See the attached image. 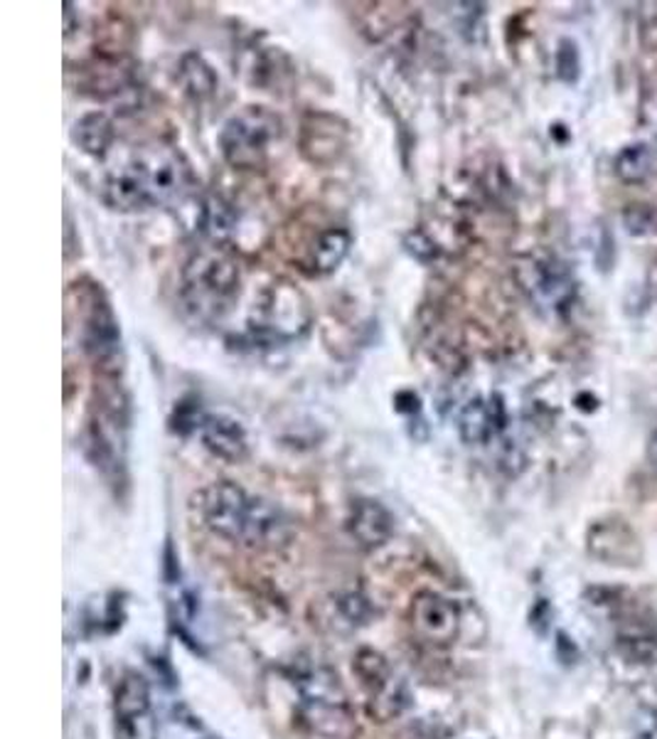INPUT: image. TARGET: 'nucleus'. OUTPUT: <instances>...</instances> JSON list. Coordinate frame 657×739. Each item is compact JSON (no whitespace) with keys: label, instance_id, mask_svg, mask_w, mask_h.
Returning a JSON list of instances; mask_svg holds the SVG:
<instances>
[{"label":"nucleus","instance_id":"nucleus-7","mask_svg":"<svg viewBox=\"0 0 657 739\" xmlns=\"http://www.w3.org/2000/svg\"><path fill=\"white\" fill-rule=\"evenodd\" d=\"M352 673L365 690L369 715L387 723V719L404 713L409 705L406 683L397 676L392 663L382 653L375 649H360L352 658Z\"/></svg>","mask_w":657,"mask_h":739},{"label":"nucleus","instance_id":"nucleus-23","mask_svg":"<svg viewBox=\"0 0 657 739\" xmlns=\"http://www.w3.org/2000/svg\"><path fill=\"white\" fill-rule=\"evenodd\" d=\"M618 649L633 663H653L657 658V641L653 637H645V633H623L618 639Z\"/></svg>","mask_w":657,"mask_h":739},{"label":"nucleus","instance_id":"nucleus-26","mask_svg":"<svg viewBox=\"0 0 657 739\" xmlns=\"http://www.w3.org/2000/svg\"><path fill=\"white\" fill-rule=\"evenodd\" d=\"M641 739H657V729H650V732H645Z\"/></svg>","mask_w":657,"mask_h":739},{"label":"nucleus","instance_id":"nucleus-12","mask_svg":"<svg viewBox=\"0 0 657 739\" xmlns=\"http://www.w3.org/2000/svg\"><path fill=\"white\" fill-rule=\"evenodd\" d=\"M197 434L203 439V447L222 461L236 463L244 461L250 453V439H246L244 426L230 414H205Z\"/></svg>","mask_w":657,"mask_h":739},{"label":"nucleus","instance_id":"nucleus-20","mask_svg":"<svg viewBox=\"0 0 657 739\" xmlns=\"http://www.w3.org/2000/svg\"><path fill=\"white\" fill-rule=\"evenodd\" d=\"M653 148L647 144H631L618 150L616 156V175L623 180V183H643V180L653 173Z\"/></svg>","mask_w":657,"mask_h":739},{"label":"nucleus","instance_id":"nucleus-6","mask_svg":"<svg viewBox=\"0 0 657 739\" xmlns=\"http://www.w3.org/2000/svg\"><path fill=\"white\" fill-rule=\"evenodd\" d=\"M129 163L136 168L138 178L146 185V191L158 205H183L190 193H193V170L185 163V158L173 148L148 146L136 150Z\"/></svg>","mask_w":657,"mask_h":739},{"label":"nucleus","instance_id":"nucleus-17","mask_svg":"<svg viewBox=\"0 0 657 739\" xmlns=\"http://www.w3.org/2000/svg\"><path fill=\"white\" fill-rule=\"evenodd\" d=\"M340 119L330 113H313L303 121V150L316 163H328L336 160L348 144V126L338 129Z\"/></svg>","mask_w":657,"mask_h":739},{"label":"nucleus","instance_id":"nucleus-2","mask_svg":"<svg viewBox=\"0 0 657 739\" xmlns=\"http://www.w3.org/2000/svg\"><path fill=\"white\" fill-rule=\"evenodd\" d=\"M242 271L222 246H203L187 259L180 283V299L190 316L203 324H215L234 306L240 296Z\"/></svg>","mask_w":657,"mask_h":739},{"label":"nucleus","instance_id":"nucleus-24","mask_svg":"<svg viewBox=\"0 0 657 739\" xmlns=\"http://www.w3.org/2000/svg\"><path fill=\"white\" fill-rule=\"evenodd\" d=\"M581 74L579 47L574 40H561L557 47V77L564 84H574Z\"/></svg>","mask_w":657,"mask_h":739},{"label":"nucleus","instance_id":"nucleus-10","mask_svg":"<svg viewBox=\"0 0 657 739\" xmlns=\"http://www.w3.org/2000/svg\"><path fill=\"white\" fill-rule=\"evenodd\" d=\"M409 623L431 646H451L461 631V609L449 596L426 590L409 604Z\"/></svg>","mask_w":657,"mask_h":739},{"label":"nucleus","instance_id":"nucleus-22","mask_svg":"<svg viewBox=\"0 0 657 739\" xmlns=\"http://www.w3.org/2000/svg\"><path fill=\"white\" fill-rule=\"evenodd\" d=\"M623 227L633 237L657 234V207L647 203H633L623 210Z\"/></svg>","mask_w":657,"mask_h":739},{"label":"nucleus","instance_id":"nucleus-4","mask_svg":"<svg viewBox=\"0 0 657 739\" xmlns=\"http://www.w3.org/2000/svg\"><path fill=\"white\" fill-rule=\"evenodd\" d=\"M281 136V119L266 107H244L224 121L219 131V150L227 163L240 170L261 168L271 144Z\"/></svg>","mask_w":657,"mask_h":739},{"label":"nucleus","instance_id":"nucleus-19","mask_svg":"<svg viewBox=\"0 0 657 739\" xmlns=\"http://www.w3.org/2000/svg\"><path fill=\"white\" fill-rule=\"evenodd\" d=\"M72 141L87 156L104 158L111 150L113 141H117V129H113V121L104 111H89L74 121Z\"/></svg>","mask_w":657,"mask_h":739},{"label":"nucleus","instance_id":"nucleus-9","mask_svg":"<svg viewBox=\"0 0 657 739\" xmlns=\"http://www.w3.org/2000/svg\"><path fill=\"white\" fill-rule=\"evenodd\" d=\"M119 739H158V725L150 705V688L141 673H126L113 695Z\"/></svg>","mask_w":657,"mask_h":739},{"label":"nucleus","instance_id":"nucleus-16","mask_svg":"<svg viewBox=\"0 0 657 739\" xmlns=\"http://www.w3.org/2000/svg\"><path fill=\"white\" fill-rule=\"evenodd\" d=\"M101 201L117 213H141V210H148V207H154V201H150L146 185H143L136 168H133L131 163L113 168L111 173L104 178Z\"/></svg>","mask_w":657,"mask_h":739},{"label":"nucleus","instance_id":"nucleus-5","mask_svg":"<svg viewBox=\"0 0 657 739\" xmlns=\"http://www.w3.org/2000/svg\"><path fill=\"white\" fill-rule=\"evenodd\" d=\"M311 308L303 293L289 281L266 287L254 301L250 316V334L264 343H285L306 334Z\"/></svg>","mask_w":657,"mask_h":739},{"label":"nucleus","instance_id":"nucleus-3","mask_svg":"<svg viewBox=\"0 0 657 739\" xmlns=\"http://www.w3.org/2000/svg\"><path fill=\"white\" fill-rule=\"evenodd\" d=\"M299 719L311 737L352 739L357 732L345 688L326 666H306L296 673Z\"/></svg>","mask_w":657,"mask_h":739},{"label":"nucleus","instance_id":"nucleus-21","mask_svg":"<svg viewBox=\"0 0 657 739\" xmlns=\"http://www.w3.org/2000/svg\"><path fill=\"white\" fill-rule=\"evenodd\" d=\"M180 70H183V80H185L187 92L195 94L197 99L209 97V94L215 92V87H217L215 72L199 54H187L183 64H180Z\"/></svg>","mask_w":657,"mask_h":739},{"label":"nucleus","instance_id":"nucleus-11","mask_svg":"<svg viewBox=\"0 0 657 739\" xmlns=\"http://www.w3.org/2000/svg\"><path fill=\"white\" fill-rule=\"evenodd\" d=\"M84 303H87L82 326L84 350H87V355L94 363L107 370L109 365L117 363L121 353L119 320L113 316L109 301L99 287L89 289L87 296H84Z\"/></svg>","mask_w":657,"mask_h":739},{"label":"nucleus","instance_id":"nucleus-13","mask_svg":"<svg viewBox=\"0 0 657 739\" xmlns=\"http://www.w3.org/2000/svg\"><path fill=\"white\" fill-rule=\"evenodd\" d=\"M588 549L608 565H635L641 560V545L623 520H604L588 530Z\"/></svg>","mask_w":657,"mask_h":739},{"label":"nucleus","instance_id":"nucleus-15","mask_svg":"<svg viewBox=\"0 0 657 739\" xmlns=\"http://www.w3.org/2000/svg\"><path fill=\"white\" fill-rule=\"evenodd\" d=\"M348 530L362 547L377 549L394 535V518L379 500L362 498L350 508Z\"/></svg>","mask_w":657,"mask_h":739},{"label":"nucleus","instance_id":"nucleus-1","mask_svg":"<svg viewBox=\"0 0 657 739\" xmlns=\"http://www.w3.org/2000/svg\"><path fill=\"white\" fill-rule=\"evenodd\" d=\"M193 508L209 533L230 543L269 549L289 535L281 510L246 493L234 481L209 483L193 498Z\"/></svg>","mask_w":657,"mask_h":739},{"label":"nucleus","instance_id":"nucleus-18","mask_svg":"<svg viewBox=\"0 0 657 739\" xmlns=\"http://www.w3.org/2000/svg\"><path fill=\"white\" fill-rule=\"evenodd\" d=\"M350 244L352 237L345 227H326L308 246L306 267L311 269V274H318V277L332 274L340 267L342 259L348 257Z\"/></svg>","mask_w":657,"mask_h":739},{"label":"nucleus","instance_id":"nucleus-27","mask_svg":"<svg viewBox=\"0 0 657 739\" xmlns=\"http://www.w3.org/2000/svg\"><path fill=\"white\" fill-rule=\"evenodd\" d=\"M655 141H657V134H655Z\"/></svg>","mask_w":657,"mask_h":739},{"label":"nucleus","instance_id":"nucleus-8","mask_svg":"<svg viewBox=\"0 0 657 739\" xmlns=\"http://www.w3.org/2000/svg\"><path fill=\"white\" fill-rule=\"evenodd\" d=\"M522 291L537 303L539 308L564 311L576 296V283L569 269L555 257L545 254H527L515 267Z\"/></svg>","mask_w":657,"mask_h":739},{"label":"nucleus","instance_id":"nucleus-14","mask_svg":"<svg viewBox=\"0 0 657 739\" xmlns=\"http://www.w3.org/2000/svg\"><path fill=\"white\" fill-rule=\"evenodd\" d=\"M504 404L498 395L475 397L459 414V432L465 444H488L504 429Z\"/></svg>","mask_w":657,"mask_h":739},{"label":"nucleus","instance_id":"nucleus-25","mask_svg":"<svg viewBox=\"0 0 657 739\" xmlns=\"http://www.w3.org/2000/svg\"><path fill=\"white\" fill-rule=\"evenodd\" d=\"M647 461L657 471V432L650 437V444H647Z\"/></svg>","mask_w":657,"mask_h":739}]
</instances>
